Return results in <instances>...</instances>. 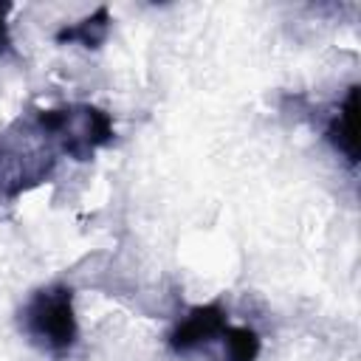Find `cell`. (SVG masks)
Returning a JSON list of instances; mask_svg holds the SVG:
<instances>
[{
  "instance_id": "3",
  "label": "cell",
  "mask_w": 361,
  "mask_h": 361,
  "mask_svg": "<svg viewBox=\"0 0 361 361\" xmlns=\"http://www.w3.org/2000/svg\"><path fill=\"white\" fill-rule=\"evenodd\" d=\"M37 121L54 135L62 158L73 161H90L102 147L113 144L116 127L107 110L85 102L73 104H56L34 110Z\"/></svg>"
},
{
  "instance_id": "2",
  "label": "cell",
  "mask_w": 361,
  "mask_h": 361,
  "mask_svg": "<svg viewBox=\"0 0 361 361\" xmlns=\"http://www.w3.org/2000/svg\"><path fill=\"white\" fill-rule=\"evenodd\" d=\"M20 330L34 347L51 355H65L68 350H73L79 338L73 288L54 282L34 290L20 307Z\"/></svg>"
},
{
  "instance_id": "7",
  "label": "cell",
  "mask_w": 361,
  "mask_h": 361,
  "mask_svg": "<svg viewBox=\"0 0 361 361\" xmlns=\"http://www.w3.org/2000/svg\"><path fill=\"white\" fill-rule=\"evenodd\" d=\"M11 3H0V56L11 51V31H8V14H11Z\"/></svg>"
},
{
  "instance_id": "1",
  "label": "cell",
  "mask_w": 361,
  "mask_h": 361,
  "mask_svg": "<svg viewBox=\"0 0 361 361\" xmlns=\"http://www.w3.org/2000/svg\"><path fill=\"white\" fill-rule=\"evenodd\" d=\"M59 158L62 152L54 135L37 121L34 113L14 121V127L0 135V195L14 200L39 186L51 178Z\"/></svg>"
},
{
  "instance_id": "5",
  "label": "cell",
  "mask_w": 361,
  "mask_h": 361,
  "mask_svg": "<svg viewBox=\"0 0 361 361\" xmlns=\"http://www.w3.org/2000/svg\"><path fill=\"white\" fill-rule=\"evenodd\" d=\"M355 99H358V87L353 85L344 96V102H338V107L333 110V116L324 124V141L336 149V155H341L347 161V166L355 169L358 164V144H355Z\"/></svg>"
},
{
  "instance_id": "6",
  "label": "cell",
  "mask_w": 361,
  "mask_h": 361,
  "mask_svg": "<svg viewBox=\"0 0 361 361\" xmlns=\"http://www.w3.org/2000/svg\"><path fill=\"white\" fill-rule=\"evenodd\" d=\"M110 25H113V20H110V11L104 8V6H99L93 14H87V17H82L79 23H73V25H62L59 31H56V42L59 45H71V42H79V45H85V48H99L104 39H107V34H110Z\"/></svg>"
},
{
  "instance_id": "4",
  "label": "cell",
  "mask_w": 361,
  "mask_h": 361,
  "mask_svg": "<svg viewBox=\"0 0 361 361\" xmlns=\"http://www.w3.org/2000/svg\"><path fill=\"white\" fill-rule=\"evenodd\" d=\"M228 324V313L220 302H206L195 305L166 336V344L175 355L192 358L200 347H206L223 327Z\"/></svg>"
}]
</instances>
